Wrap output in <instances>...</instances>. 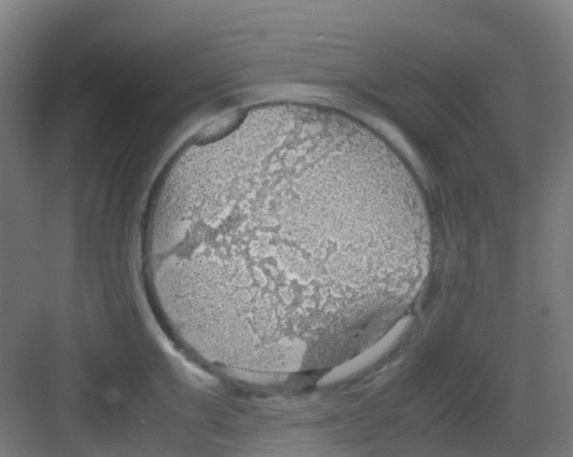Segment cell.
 I'll return each instance as SVG.
<instances>
[{"instance_id": "6da1fadb", "label": "cell", "mask_w": 573, "mask_h": 457, "mask_svg": "<svg viewBox=\"0 0 573 457\" xmlns=\"http://www.w3.org/2000/svg\"><path fill=\"white\" fill-rule=\"evenodd\" d=\"M151 232L184 325L209 349L297 366L374 328L416 228L364 161L281 133L206 153L169 186Z\"/></svg>"}]
</instances>
